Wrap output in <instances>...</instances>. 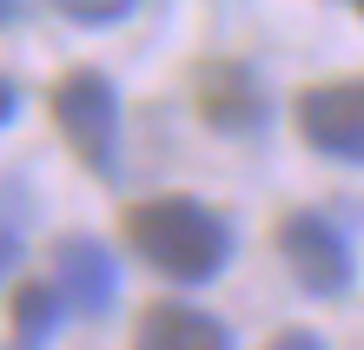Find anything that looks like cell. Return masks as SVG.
<instances>
[{
	"label": "cell",
	"instance_id": "cell-1",
	"mask_svg": "<svg viewBox=\"0 0 364 350\" xmlns=\"http://www.w3.org/2000/svg\"><path fill=\"white\" fill-rule=\"evenodd\" d=\"M126 245H133L153 271H166L173 284H205L232 265V231L225 218L186 199V192H166V199H139L126 212Z\"/></svg>",
	"mask_w": 364,
	"mask_h": 350
},
{
	"label": "cell",
	"instance_id": "cell-2",
	"mask_svg": "<svg viewBox=\"0 0 364 350\" xmlns=\"http://www.w3.org/2000/svg\"><path fill=\"white\" fill-rule=\"evenodd\" d=\"M53 126L67 133V146L93 179L119 172V93L100 67H73L53 80Z\"/></svg>",
	"mask_w": 364,
	"mask_h": 350
},
{
	"label": "cell",
	"instance_id": "cell-3",
	"mask_svg": "<svg viewBox=\"0 0 364 350\" xmlns=\"http://www.w3.org/2000/svg\"><path fill=\"white\" fill-rule=\"evenodd\" d=\"M278 258H285V271L298 278V291H311V297H345L351 278H358L351 238L338 231L325 212H291L285 225H278Z\"/></svg>",
	"mask_w": 364,
	"mask_h": 350
},
{
	"label": "cell",
	"instance_id": "cell-4",
	"mask_svg": "<svg viewBox=\"0 0 364 350\" xmlns=\"http://www.w3.org/2000/svg\"><path fill=\"white\" fill-rule=\"evenodd\" d=\"M192 99H199V119L225 139H259L272 126V93L245 60H205Z\"/></svg>",
	"mask_w": 364,
	"mask_h": 350
},
{
	"label": "cell",
	"instance_id": "cell-5",
	"mask_svg": "<svg viewBox=\"0 0 364 350\" xmlns=\"http://www.w3.org/2000/svg\"><path fill=\"white\" fill-rule=\"evenodd\" d=\"M298 133L338 165H364V80H331L298 93Z\"/></svg>",
	"mask_w": 364,
	"mask_h": 350
},
{
	"label": "cell",
	"instance_id": "cell-6",
	"mask_svg": "<svg viewBox=\"0 0 364 350\" xmlns=\"http://www.w3.org/2000/svg\"><path fill=\"white\" fill-rule=\"evenodd\" d=\"M53 284L67 291L73 317H106L119 297V265L100 238H60L53 245Z\"/></svg>",
	"mask_w": 364,
	"mask_h": 350
},
{
	"label": "cell",
	"instance_id": "cell-7",
	"mask_svg": "<svg viewBox=\"0 0 364 350\" xmlns=\"http://www.w3.org/2000/svg\"><path fill=\"white\" fill-rule=\"evenodd\" d=\"M133 350H232V331L199 304H146L139 311V331Z\"/></svg>",
	"mask_w": 364,
	"mask_h": 350
},
{
	"label": "cell",
	"instance_id": "cell-8",
	"mask_svg": "<svg viewBox=\"0 0 364 350\" xmlns=\"http://www.w3.org/2000/svg\"><path fill=\"white\" fill-rule=\"evenodd\" d=\"M60 311H73L67 291H60V284H40V278H20V284H14V297H7L14 337L27 344V350H40V344L60 331Z\"/></svg>",
	"mask_w": 364,
	"mask_h": 350
},
{
	"label": "cell",
	"instance_id": "cell-9",
	"mask_svg": "<svg viewBox=\"0 0 364 350\" xmlns=\"http://www.w3.org/2000/svg\"><path fill=\"white\" fill-rule=\"evenodd\" d=\"M53 7L67 13L73 27H113V20H126L139 0H53Z\"/></svg>",
	"mask_w": 364,
	"mask_h": 350
},
{
	"label": "cell",
	"instance_id": "cell-10",
	"mask_svg": "<svg viewBox=\"0 0 364 350\" xmlns=\"http://www.w3.org/2000/svg\"><path fill=\"white\" fill-rule=\"evenodd\" d=\"M265 350H325V337H318V331H278Z\"/></svg>",
	"mask_w": 364,
	"mask_h": 350
},
{
	"label": "cell",
	"instance_id": "cell-11",
	"mask_svg": "<svg viewBox=\"0 0 364 350\" xmlns=\"http://www.w3.org/2000/svg\"><path fill=\"white\" fill-rule=\"evenodd\" d=\"M14 271H20V238H14V231H0V284H7Z\"/></svg>",
	"mask_w": 364,
	"mask_h": 350
},
{
	"label": "cell",
	"instance_id": "cell-12",
	"mask_svg": "<svg viewBox=\"0 0 364 350\" xmlns=\"http://www.w3.org/2000/svg\"><path fill=\"white\" fill-rule=\"evenodd\" d=\"M14 113H20V93H14V80H7V73H0V126H7Z\"/></svg>",
	"mask_w": 364,
	"mask_h": 350
},
{
	"label": "cell",
	"instance_id": "cell-13",
	"mask_svg": "<svg viewBox=\"0 0 364 350\" xmlns=\"http://www.w3.org/2000/svg\"><path fill=\"white\" fill-rule=\"evenodd\" d=\"M20 20V0H0V27H14Z\"/></svg>",
	"mask_w": 364,
	"mask_h": 350
},
{
	"label": "cell",
	"instance_id": "cell-14",
	"mask_svg": "<svg viewBox=\"0 0 364 350\" xmlns=\"http://www.w3.org/2000/svg\"><path fill=\"white\" fill-rule=\"evenodd\" d=\"M351 7H358V13H364V0H351Z\"/></svg>",
	"mask_w": 364,
	"mask_h": 350
}]
</instances>
